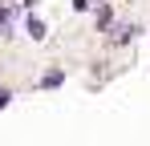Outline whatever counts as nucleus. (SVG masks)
Listing matches in <instances>:
<instances>
[{
    "mask_svg": "<svg viewBox=\"0 0 150 146\" xmlns=\"http://www.w3.org/2000/svg\"><path fill=\"white\" fill-rule=\"evenodd\" d=\"M25 28H28V37H33V41H41V37H45V24L37 21V16H28V24H25Z\"/></svg>",
    "mask_w": 150,
    "mask_h": 146,
    "instance_id": "nucleus-1",
    "label": "nucleus"
},
{
    "mask_svg": "<svg viewBox=\"0 0 150 146\" xmlns=\"http://www.w3.org/2000/svg\"><path fill=\"white\" fill-rule=\"evenodd\" d=\"M134 33H138V24H118V28H114V41H130Z\"/></svg>",
    "mask_w": 150,
    "mask_h": 146,
    "instance_id": "nucleus-2",
    "label": "nucleus"
},
{
    "mask_svg": "<svg viewBox=\"0 0 150 146\" xmlns=\"http://www.w3.org/2000/svg\"><path fill=\"white\" fill-rule=\"evenodd\" d=\"M73 8H77V12H85V8H89V0H73Z\"/></svg>",
    "mask_w": 150,
    "mask_h": 146,
    "instance_id": "nucleus-3",
    "label": "nucleus"
}]
</instances>
